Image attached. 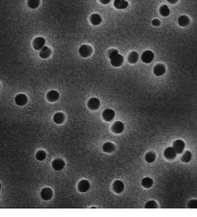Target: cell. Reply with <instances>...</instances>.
I'll use <instances>...</instances> for the list:
<instances>
[{"label": "cell", "instance_id": "33", "mask_svg": "<svg viewBox=\"0 0 197 217\" xmlns=\"http://www.w3.org/2000/svg\"><path fill=\"white\" fill-rule=\"evenodd\" d=\"M99 2L101 4H103V5H107V4H109L110 2V0H99Z\"/></svg>", "mask_w": 197, "mask_h": 217}, {"label": "cell", "instance_id": "21", "mask_svg": "<svg viewBox=\"0 0 197 217\" xmlns=\"http://www.w3.org/2000/svg\"><path fill=\"white\" fill-rule=\"evenodd\" d=\"M91 23L94 26H98L101 23V17L98 14H92L91 16Z\"/></svg>", "mask_w": 197, "mask_h": 217}, {"label": "cell", "instance_id": "9", "mask_svg": "<svg viewBox=\"0 0 197 217\" xmlns=\"http://www.w3.org/2000/svg\"><path fill=\"white\" fill-rule=\"evenodd\" d=\"M90 187H91L90 182L87 180H82V181H80L78 189L80 193H86L90 190Z\"/></svg>", "mask_w": 197, "mask_h": 217}, {"label": "cell", "instance_id": "13", "mask_svg": "<svg viewBox=\"0 0 197 217\" xmlns=\"http://www.w3.org/2000/svg\"><path fill=\"white\" fill-rule=\"evenodd\" d=\"M52 195H53V192L50 188H44L41 191V198L45 201L50 200L52 198Z\"/></svg>", "mask_w": 197, "mask_h": 217}, {"label": "cell", "instance_id": "20", "mask_svg": "<svg viewBox=\"0 0 197 217\" xmlns=\"http://www.w3.org/2000/svg\"><path fill=\"white\" fill-rule=\"evenodd\" d=\"M50 54H51V50H50V48L49 47H42L41 49H40V51H39V56L42 58H48L49 56H50Z\"/></svg>", "mask_w": 197, "mask_h": 217}, {"label": "cell", "instance_id": "30", "mask_svg": "<svg viewBox=\"0 0 197 217\" xmlns=\"http://www.w3.org/2000/svg\"><path fill=\"white\" fill-rule=\"evenodd\" d=\"M145 208L148 209H153V208H157V204L154 201H149L147 204H145Z\"/></svg>", "mask_w": 197, "mask_h": 217}, {"label": "cell", "instance_id": "10", "mask_svg": "<svg viewBox=\"0 0 197 217\" xmlns=\"http://www.w3.org/2000/svg\"><path fill=\"white\" fill-rule=\"evenodd\" d=\"M52 167L56 171H61L65 167V163L61 159H56L52 162Z\"/></svg>", "mask_w": 197, "mask_h": 217}, {"label": "cell", "instance_id": "4", "mask_svg": "<svg viewBox=\"0 0 197 217\" xmlns=\"http://www.w3.org/2000/svg\"><path fill=\"white\" fill-rule=\"evenodd\" d=\"M154 58V54L151 50H146L142 54V60L144 63H151Z\"/></svg>", "mask_w": 197, "mask_h": 217}, {"label": "cell", "instance_id": "25", "mask_svg": "<svg viewBox=\"0 0 197 217\" xmlns=\"http://www.w3.org/2000/svg\"><path fill=\"white\" fill-rule=\"evenodd\" d=\"M160 14L162 17H168L170 15V8L166 5H162L160 7Z\"/></svg>", "mask_w": 197, "mask_h": 217}, {"label": "cell", "instance_id": "22", "mask_svg": "<svg viewBox=\"0 0 197 217\" xmlns=\"http://www.w3.org/2000/svg\"><path fill=\"white\" fill-rule=\"evenodd\" d=\"M138 58H139V55H138V53L135 52V51L131 52L130 55H129V57H128V60H129V62L132 63V64L136 63V62L138 61Z\"/></svg>", "mask_w": 197, "mask_h": 217}, {"label": "cell", "instance_id": "14", "mask_svg": "<svg viewBox=\"0 0 197 217\" xmlns=\"http://www.w3.org/2000/svg\"><path fill=\"white\" fill-rule=\"evenodd\" d=\"M124 130V124L121 122H116L113 125H112V131L114 133H121Z\"/></svg>", "mask_w": 197, "mask_h": 217}, {"label": "cell", "instance_id": "23", "mask_svg": "<svg viewBox=\"0 0 197 217\" xmlns=\"http://www.w3.org/2000/svg\"><path fill=\"white\" fill-rule=\"evenodd\" d=\"M102 149H103V151L105 152H112L114 150H115V146H114V144L113 143H111V142H106L104 145H103V147H102Z\"/></svg>", "mask_w": 197, "mask_h": 217}, {"label": "cell", "instance_id": "32", "mask_svg": "<svg viewBox=\"0 0 197 217\" xmlns=\"http://www.w3.org/2000/svg\"><path fill=\"white\" fill-rule=\"evenodd\" d=\"M151 24H152L153 26H155V27H159V26L161 25V22H160V20H158V19H153L152 22H151Z\"/></svg>", "mask_w": 197, "mask_h": 217}, {"label": "cell", "instance_id": "8", "mask_svg": "<svg viewBox=\"0 0 197 217\" xmlns=\"http://www.w3.org/2000/svg\"><path fill=\"white\" fill-rule=\"evenodd\" d=\"M176 152L174 151L173 147H168L165 149L164 151V157L167 159V160H173L175 158L176 156Z\"/></svg>", "mask_w": 197, "mask_h": 217}, {"label": "cell", "instance_id": "17", "mask_svg": "<svg viewBox=\"0 0 197 217\" xmlns=\"http://www.w3.org/2000/svg\"><path fill=\"white\" fill-rule=\"evenodd\" d=\"M113 190L117 193H121L124 190V184L121 181H115L113 183Z\"/></svg>", "mask_w": 197, "mask_h": 217}, {"label": "cell", "instance_id": "16", "mask_svg": "<svg viewBox=\"0 0 197 217\" xmlns=\"http://www.w3.org/2000/svg\"><path fill=\"white\" fill-rule=\"evenodd\" d=\"M59 98V94L58 91L56 90H50L49 93L47 94V99L48 100L50 101V102H55Z\"/></svg>", "mask_w": 197, "mask_h": 217}, {"label": "cell", "instance_id": "31", "mask_svg": "<svg viewBox=\"0 0 197 217\" xmlns=\"http://www.w3.org/2000/svg\"><path fill=\"white\" fill-rule=\"evenodd\" d=\"M189 208H197V200H191L188 204Z\"/></svg>", "mask_w": 197, "mask_h": 217}, {"label": "cell", "instance_id": "6", "mask_svg": "<svg viewBox=\"0 0 197 217\" xmlns=\"http://www.w3.org/2000/svg\"><path fill=\"white\" fill-rule=\"evenodd\" d=\"M15 102L18 106H24L28 102V97L25 94H18L15 98Z\"/></svg>", "mask_w": 197, "mask_h": 217}, {"label": "cell", "instance_id": "27", "mask_svg": "<svg viewBox=\"0 0 197 217\" xmlns=\"http://www.w3.org/2000/svg\"><path fill=\"white\" fill-rule=\"evenodd\" d=\"M155 159H156V155L153 152H148L147 154H146V156H145V160L149 163H153L155 161Z\"/></svg>", "mask_w": 197, "mask_h": 217}, {"label": "cell", "instance_id": "5", "mask_svg": "<svg viewBox=\"0 0 197 217\" xmlns=\"http://www.w3.org/2000/svg\"><path fill=\"white\" fill-rule=\"evenodd\" d=\"M45 44H46L45 39H43V38H41V37H39V38L35 39V40L33 41V47H34L35 49L40 50L42 47H45Z\"/></svg>", "mask_w": 197, "mask_h": 217}, {"label": "cell", "instance_id": "7", "mask_svg": "<svg viewBox=\"0 0 197 217\" xmlns=\"http://www.w3.org/2000/svg\"><path fill=\"white\" fill-rule=\"evenodd\" d=\"M114 116H115V112H114L113 110H110V109L105 110L103 111V113H102V117H103V119H104L106 122H110V121H112L113 118H114Z\"/></svg>", "mask_w": 197, "mask_h": 217}, {"label": "cell", "instance_id": "1", "mask_svg": "<svg viewBox=\"0 0 197 217\" xmlns=\"http://www.w3.org/2000/svg\"><path fill=\"white\" fill-rule=\"evenodd\" d=\"M109 57L110 63L113 67H120L123 63V57L119 53L117 49H110L109 51Z\"/></svg>", "mask_w": 197, "mask_h": 217}, {"label": "cell", "instance_id": "28", "mask_svg": "<svg viewBox=\"0 0 197 217\" xmlns=\"http://www.w3.org/2000/svg\"><path fill=\"white\" fill-rule=\"evenodd\" d=\"M39 0H28V5L30 8H37L39 6Z\"/></svg>", "mask_w": 197, "mask_h": 217}, {"label": "cell", "instance_id": "15", "mask_svg": "<svg viewBox=\"0 0 197 217\" xmlns=\"http://www.w3.org/2000/svg\"><path fill=\"white\" fill-rule=\"evenodd\" d=\"M113 5L117 9H125L128 7L129 3L126 0H114Z\"/></svg>", "mask_w": 197, "mask_h": 217}, {"label": "cell", "instance_id": "12", "mask_svg": "<svg viewBox=\"0 0 197 217\" xmlns=\"http://www.w3.org/2000/svg\"><path fill=\"white\" fill-rule=\"evenodd\" d=\"M165 70H166V69H165V67H164V65H162V64H158V65H156L155 67H154V69H153V73H154V75L155 76H162L164 73H165Z\"/></svg>", "mask_w": 197, "mask_h": 217}, {"label": "cell", "instance_id": "29", "mask_svg": "<svg viewBox=\"0 0 197 217\" xmlns=\"http://www.w3.org/2000/svg\"><path fill=\"white\" fill-rule=\"evenodd\" d=\"M46 152L44 151H39L37 153H36V158L37 160L39 161H44L46 159Z\"/></svg>", "mask_w": 197, "mask_h": 217}, {"label": "cell", "instance_id": "35", "mask_svg": "<svg viewBox=\"0 0 197 217\" xmlns=\"http://www.w3.org/2000/svg\"><path fill=\"white\" fill-rule=\"evenodd\" d=\"M0 189H1V183H0Z\"/></svg>", "mask_w": 197, "mask_h": 217}, {"label": "cell", "instance_id": "2", "mask_svg": "<svg viewBox=\"0 0 197 217\" xmlns=\"http://www.w3.org/2000/svg\"><path fill=\"white\" fill-rule=\"evenodd\" d=\"M79 53L81 57L83 58H88L91 55L92 53V48L91 46L89 45H82L80 49H79Z\"/></svg>", "mask_w": 197, "mask_h": 217}, {"label": "cell", "instance_id": "19", "mask_svg": "<svg viewBox=\"0 0 197 217\" xmlns=\"http://www.w3.org/2000/svg\"><path fill=\"white\" fill-rule=\"evenodd\" d=\"M64 120H65V115H64L62 112H58V113H56V114L54 115V117H53V121H54V122L57 123V124L62 123V122H64Z\"/></svg>", "mask_w": 197, "mask_h": 217}, {"label": "cell", "instance_id": "26", "mask_svg": "<svg viewBox=\"0 0 197 217\" xmlns=\"http://www.w3.org/2000/svg\"><path fill=\"white\" fill-rule=\"evenodd\" d=\"M191 160H192V153H191V152L186 151V152L184 153L183 157H182V161H183L184 163H189Z\"/></svg>", "mask_w": 197, "mask_h": 217}, {"label": "cell", "instance_id": "3", "mask_svg": "<svg viewBox=\"0 0 197 217\" xmlns=\"http://www.w3.org/2000/svg\"><path fill=\"white\" fill-rule=\"evenodd\" d=\"M173 147L174 151L176 152V153L180 154V153H182L184 152V150L185 148V143L182 140H176L173 142Z\"/></svg>", "mask_w": 197, "mask_h": 217}, {"label": "cell", "instance_id": "34", "mask_svg": "<svg viewBox=\"0 0 197 217\" xmlns=\"http://www.w3.org/2000/svg\"><path fill=\"white\" fill-rule=\"evenodd\" d=\"M167 1L171 4H176L178 2V0H167Z\"/></svg>", "mask_w": 197, "mask_h": 217}, {"label": "cell", "instance_id": "11", "mask_svg": "<svg viewBox=\"0 0 197 217\" xmlns=\"http://www.w3.org/2000/svg\"><path fill=\"white\" fill-rule=\"evenodd\" d=\"M99 105H100V101H99V99H97V98H91V99L89 100V102H88V107H89L91 110H98Z\"/></svg>", "mask_w": 197, "mask_h": 217}, {"label": "cell", "instance_id": "24", "mask_svg": "<svg viewBox=\"0 0 197 217\" xmlns=\"http://www.w3.org/2000/svg\"><path fill=\"white\" fill-rule=\"evenodd\" d=\"M152 184H153V181H152V179L150 178V177H145V178H143V181H142V185H143L144 188H151V187L152 186Z\"/></svg>", "mask_w": 197, "mask_h": 217}, {"label": "cell", "instance_id": "18", "mask_svg": "<svg viewBox=\"0 0 197 217\" xmlns=\"http://www.w3.org/2000/svg\"><path fill=\"white\" fill-rule=\"evenodd\" d=\"M190 23V18L187 16H181L178 18V24L181 27H186Z\"/></svg>", "mask_w": 197, "mask_h": 217}]
</instances>
